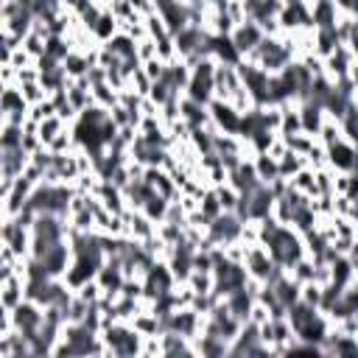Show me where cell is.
Here are the masks:
<instances>
[{
	"label": "cell",
	"instance_id": "cell-1",
	"mask_svg": "<svg viewBox=\"0 0 358 358\" xmlns=\"http://www.w3.org/2000/svg\"><path fill=\"white\" fill-rule=\"evenodd\" d=\"M229 39H232V45L238 48V53H252V50L266 39V31L260 28V22H255V20L246 17L243 22H238V25L232 28Z\"/></svg>",
	"mask_w": 358,
	"mask_h": 358
},
{
	"label": "cell",
	"instance_id": "cell-2",
	"mask_svg": "<svg viewBox=\"0 0 358 358\" xmlns=\"http://www.w3.org/2000/svg\"><path fill=\"white\" fill-rule=\"evenodd\" d=\"M324 154H327V165H333L336 171H341V173H352L355 171V143L341 137L338 143L327 145Z\"/></svg>",
	"mask_w": 358,
	"mask_h": 358
}]
</instances>
